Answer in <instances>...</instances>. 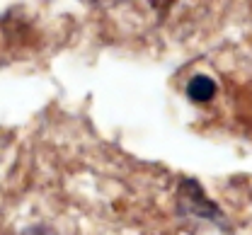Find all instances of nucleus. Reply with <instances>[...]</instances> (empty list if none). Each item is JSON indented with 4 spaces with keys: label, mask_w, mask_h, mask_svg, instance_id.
Masks as SVG:
<instances>
[{
    "label": "nucleus",
    "mask_w": 252,
    "mask_h": 235,
    "mask_svg": "<svg viewBox=\"0 0 252 235\" xmlns=\"http://www.w3.org/2000/svg\"><path fill=\"white\" fill-rule=\"evenodd\" d=\"M85 2H90V5H102V2H117V0H85Z\"/></svg>",
    "instance_id": "nucleus-2"
},
{
    "label": "nucleus",
    "mask_w": 252,
    "mask_h": 235,
    "mask_svg": "<svg viewBox=\"0 0 252 235\" xmlns=\"http://www.w3.org/2000/svg\"><path fill=\"white\" fill-rule=\"evenodd\" d=\"M214 92H216V85H214V80L206 78V75L191 78V83L187 85V95L194 102H209L214 97Z\"/></svg>",
    "instance_id": "nucleus-1"
}]
</instances>
